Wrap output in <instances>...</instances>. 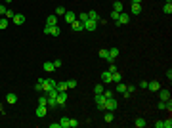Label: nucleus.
<instances>
[{
    "label": "nucleus",
    "mask_w": 172,
    "mask_h": 128,
    "mask_svg": "<svg viewBox=\"0 0 172 128\" xmlns=\"http://www.w3.org/2000/svg\"><path fill=\"white\" fill-rule=\"evenodd\" d=\"M38 82L42 84V92L44 94H48L50 90H55V78H38Z\"/></svg>",
    "instance_id": "1"
},
{
    "label": "nucleus",
    "mask_w": 172,
    "mask_h": 128,
    "mask_svg": "<svg viewBox=\"0 0 172 128\" xmlns=\"http://www.w3.org/2000/svg\"><path fill=\"white\" fill-rule=\"evenodd\" d=\"M117 107H119V101L115 100V98H109V100H105V105H103L105 111H115Z\"/></svg>",
    "instance_id": "2"
},
{
    "label": "nucleus",
    "mask_w": 172,
    "mask_h": 128,
    "mask_svg": "<svg viewBox=\"0 0 172 128\" xmlns=\"http://www.w3.org/2000/svg\"><path fill=\"white\" fill-rule=\"evenodd\" d=\"M67 90H63V92H58V96H55V100H58V105L59 107H63L65 103H67Z\"/></svg>",
    "instance_id": "3"
},
{
    "label": "nucleus",
    "mask_w": 172,
    "mask_h": 128,
    "mask_svg": "<svg viewBox=\"0 0 172 128\" xmlns=\"http://www.w3.org/2000/svg\"><path fill=\"white\" fill-rule=\"evenodd\" d=\"M128 23H130V15L122 12V14L119 15V19L115 21V25H117V27H121V25H128Z\"/></svg>",
    "instance_id": "4"
},
{
    "label": "nucleus",
    "mask_w": 172,
    "mask_h": 128,
    "mask_svg": "<svg viewBox=\"0 0 172 128\" xmlns=\"http://www.w3.org/2000/svg\"><path fill=\"white\" fill-rule=\"evenodd\" d=\"M82 27H84V31H96V29H98V21H94V19H86V21L82 23Z\"/></svg>",
    "instance_id": "5"
},
{
    "label": "nucleus",
    "mask_w": 172,
    "mask_h": 128,
    "mask_svg": "<svg viewBox=\"0 0 172 128\" xmlns=\"http://www.w3.org/2000/svg\"><path fill=\"white\" fill-rule=\"evenodd\" d=\"M94 101H96V105H98V109L105 111V109H103V105H105V96H103V94H96V96H94Z\"/></svg>",
    "instance_id": "6"
},
{
    "label": "nucleus",
    "mask_w": 172,
    "mask_h": 128,
    "mask_svg": "<svg viewBox=\"0 0 172 128\" xmlns=\"http://www.w3.org/2000/svg\"><path fill=\"white\" fill-rule=\"evenodd\" d=\"M113 82V73L111 71H103L101 73V84H111Z\"/></svg>",
    "instance_id": "7"
},
{
    "label": "nucleus",
    "mask_w": 172,
    "mask_h": 128,
    "mask_svg": "<svg viewBox=\"0 0 172 128\" xmlns=\"http://www.w3.org/2000/svg\"><path fill=\"white\" fill-rule=\"evenodd\" d=\"M115 92L122 94V98H128V96H130V94L126 92V84H122V82H117V88H115Z\"/></svg>",
    "instance_id": "8"
},
{
    "label": "nucleus",
    "mask_w": 172,
    "mask_h": 128,
    "mask_svg": "<svg viewBox=\"0 0 172 128\" xmlns=\"http://www.w3.org/2000/svg\"><path fill=\"white\" fill-rule=\"evenodd\" d=\"M46 111H48V105H38V107H36V111H35V115L38 117V119H44Z\"/></svg>",
    "instance_id": "9"
},
{
    "label": "nucleus",
    "mask_w": 172,
    "mask_h": 128,
    "mask_svg": "<svg viewBox=\"0 0 172 128\" xmlns=\"http://www.w3.org/2000/svg\"><path fill=\"white\" fill-rule=\"evenodd\" d=\"M12 23H14V25H23V23H25V15L15 14L14 17H12Z\"/></svg>",
    "instance_id": "10"
},
{
    "label": "nucleus",
    "mask_w": 172,
    "mask_h": 128,
    "mask_svg": "<svg viewBox=\"0 0 172 128\" xmlns=\"http://www.w3.org/2000/svg\"><path fill=\"white\" fill-rule=\"evenodd\" d=\"M159 88H161V82H159V80L147 82V90H151V92H159Z\"/></svg>",
    "instance_id": "11"
},
{
    "label": "nucleus",
    "mask_w": 172,
    "mask_h": 128,
    "mask_svg": "<svg viewBox=\"0 0 172 128\" xmlns=\"http://www.w3.org/2000/svg\"><path fill=\"white\" fill-rule=\"evenodd\" d=\"M55 90H58V92L69 90V88H67V80H58V82H55Z\"/></svg>",
    "instance_id": "12"
},
{
    "label": "nucleus",
    "mask_w": 172,
    "mask_h": 128,
    "mask_svg": "<svg viewBox=\"0 0 172 128\" xmlns=\"http://www.w3.org/2000/svg\"><path fill=\"white\" fill-rule=\"evenodd\" d=\"M69 25H71V29H73V31H84V27H82V23L78 21V19H75V21H73V23H69Z\"/></svg>",
    "instance_id": "13"
},
{
    "label": "nucleus",
    "mask_w": 172,
    "mask_h": 128,
    "mask_svg": "<svg viewBox=\"0 0 172 128\" xmlns=\"http://www.w3.org/2000/svg\"><path fill=\"white\" fill-rule=\"evenodd\" d=\"M63 17H65V21H67V23H73L75 19H77V14H75V12H65Z\"/></svg>",
    "instance_id": "14"
},
{
    "label": "nucleus",
    "mask_w": 172,
    "mask_h": 128,
    "mask_svg": "<svg viewBox=\"0 0 172 128\" xmlns=\"http://www.w3.org/2000/svg\"><path fill=\"white\" fill-rule=\"evenodd\" d=\"M159 92H161V94H159L161 101H166V100H170V92H168V90H161V88H159Z\"/></svg>",
    "instance_id": "15"
},
{
    "label": "nucleus",
    "mask_w": 172,
    "mask_h": 128,
    "mask_svg": "<svg viewBox=\"0 0 172 128\" xmlns=\"http://www.w3.org/2000/svg\"><path fill=\"white\" fill-rule=\"evenodd\" d=\"M113 12H119V14H122V12H124V8H122V2H121V0L113 2Z\"/></svg>",
    "instance_id": "16"
},
{
    "label": "nucleus",
    "mask_w": 172,
    "mask_h": 128,
    "mask_svg": "<svg viewBox=\"0 0 172 128\" xmlns=\"http://www.w3.org/2000/svg\"><path fill=\"white\" fill-rule=\"evenodd\" d=\"M130 14H132V15H140V14H141V6H140V4H132Z\"/></svg>",
    "instance_id": "17"
},
{
    "label": "nucleus",
    "mask_w": 172,
    "mask_h": 128,
    "mask_svg": "<svg viewBox=\"0 0 172 128\" xmlns=\"http://www.w3.org/2000/svg\"><path fill=\"white\" fill-rule=\"evenodd\" d=\"M163 12H164L166 15H170V14H172V0H168L166 4L163 6Z\"/></svg>",
    "instance_id": "18"
},
{
    "label": "nucleus",
    "mask_w": 172,
    "mask_h": 128,
    "mask_svg": "<svg viewBox=\"0 0 172 128\" xmlns=\"http://www.w3.org/2000/svg\"><path fill=\"white\" fill-rule=\"evenodd\" d=\"M46 25H58V15H48L46 17Z\"/></svg>",
    "instance_id": "19"
},
{
    "label": "nucleus",
    "mask_w": 172,
    "mask_h": 128,
    "mask_svg": "<svg viewBox=\"0 0 172 128\" xmlns=\"http://www.w3.org/2000/svg\"><path fill=\"white\" fill-rule=\"evenodd\" d=\"M6 101H8L10 105H14L15 101H17V96H15V94H12V92H10L8 96H6Z\"/></svg>",
    "instance_id": "20"
},
{
    "label": "nucleus",
    "mask_w": 172,
    "mask_h": 128,
    "mask_svg": "<svg viewBox=\"0 0 172 128\" xmlns=\"http://www.w3.org/2000/svg\"><path fill=\"white\" fill-rule=\"evenodd\" d=\"M88 19H94V21H98V25H100V15H98V12H94V10H92V12H88Z\"/></svg>",
    "instance_id": "21"
},
{
    "label": "nucleus",
    "mask_w": 172,
    "mask_h": 128,
    "mask_svg": "<svg viewBox=\"0 0 172 128\" xmlns=\"http://www.w3.org/2000/svg\"><path fill=\"white\" fill-rule=\"evenodd\" d=\"M42 67H44L46 73H52V71H55V67H54V63H52V61H46V63L42 65Z\"/></svg>",
    "instance_id": "22"
},
{
    "label": "nucleus",
    "mask_w": 172,
    "mask_h": 128,
    "mask_svg": "<svg viewBox=\"0 0 172 128\" xmlns=\"http://www.w3.org/2000/svg\"><path fill=\"white\" fill-rule=\"evenodd\" d=\"M59 33H61L59 25H52V33H50V37H59Z\"/></svg>",
    "instance_id": "23"
},
{
    "label": "nucleus",
    "mask_w": 172,
    "mask_h": 128,
    "mask_svg": "<svg viewBox=\"0 0 172 128\" xmlns=\"http://www.w3.org/2000/svg\"><path fill=\"white\" fill-rule=\"evenodd\" d=\"M134 124H136V128H145V126H147L145 119H136V122H134Z\"/></svg>",
    "instance_id": "24"
},
{
    "label": "nucleus",
    "mask_w": 172,
    "mask_h": 128,
    "mask_svg": "<svg viewBox=\"0 0 172 128\" xmlns=\"http://www.w3.org/2000/svg\"><path fill=\"white\" fill-rule=\"evenodd\" d=\"M59 126H61V128H69V117H61V120H59Z\"/></svg>",
    "instance_id": "25"
},
{
    "label": "nucleus",
    "mask_w": 172,
    "mask_h": 128,
    "mask_svg": "<svg viewBox=\"0 0 172 128\" xmlns=\"http://www.w3.org/2000/svg\"><path fill=\"white\" fill-rule=\"evenodd\" d=\"M113 82H115V84H117V82H122V75L119 73V71H115V73H113Z\"/></svg>",
    "instance_id": "26"
},
{
    "label": "nucleus",
    "mask_w": 172,
    "mask_h": 128,
    "mask_svg": "<svg viewBox=\"0 0 172 128\" xmlns=\"http://www.w3.org/2000/svg\"><path fill=\"white\" fill-rule=\"evenodd\" d=\"M38 105H48V96H46V94H42V96L38 98Z\"/></svg>",
    "instance_id": "27"
},
{
    "label": "nucleus",
    "mask_w": 172,
    "mask_h": 128,
    "mask_svg": "<svg viewBox=\"0 0 172 128\" xmlns=\"http://www.w3.org/2000/svg\"><path fill=\"white\" fill-rule=\"evenodd\" d=\"M103 90H105V88H103V84H96V86H94V94H103Z\"/></svg>",
    "instance_id": "28"
},
{
    "label": "nucleus",
    "mask_w": 172,
    "mask_h": 128,
    "mask_svg": "<svg viewBox=\"0 0 172 128\" xmlns=\"http://www.w3.org/2000/svg\"><path fill=\"white\" fill-rule=\"evenodd\" d=\"M113 120H115L113 111H107V113H105V122H113Z\"/></svg>",
    "instance_id": "29"
},
{
    "label": "nucleus",
    "mask_w": 172,
    "mask_h": 128,
    "mask_svg": "<svg viewBox=\"0 0 172 128\" xmlns=\"http://www.w3.org/2000/svg\"><path fill=\"white\" fill-rule=\"evenodd\" d=\"M8 23H10V19H6V17H0V29L4 31V29L8 27Z\"/></svg>",
    "instance_id": "30"
},
{
    "label": "nucleus",
    "mask_w": 172,
    "mask_h": 128,
    "mask_svg": "<svg viewBox=\"0 0 172 128\" xmlns=\"http://www.w3.org/2000/svg\"><path fill=\"white\" fill-rule=\"evenodd\" d=\"M48 107H59L58 100H55V98H48Z\"/></svg>",
    "instance_id": "31"
},
{
    "label": "nucleus",
    "mask_w": 172,
    "mask_h": 128,
    "mask_svg": "<svg viewBox=\"0 0 172 128\" xmlns=\"http://www.w3.org/2000/svg\"><path fill=\"white\" fill-rule=\"evenodd\" d=\"M65 12H67V10H65L63 6H58V8H55V15H65Z\"/></svg>",
    "instance_id": "32"
},
{
    "label": "nucleus",
    "mask_w": 172,
    "mask_h": 128,
    "mask_svg": "<svg viewBox=\"0 0 172 128\" xmlns=\"http://www.w3.org/2000/svg\"><path fill=\"white\" fill-rule=\"evenodd\" d=\"M103 96H105V100H109V98H115V92H111V90H103Z\"/></svg>",
    "instance_id": "33"
},
{
    "label": "nucleus",
    "mask_w": 172,
    "mask_h": 128,
    "mask_svg": "<svg viewBox=\"0 0 172 128\" xmlns=\"http://www.w3.org/2000/svg\"><path fill=\"white\" fill-rule=\"evenodd\" d=\"M78 126V120L77 119H69V128H77Z\"/></svg>",
    "instance_id": "34"
},
{
    "label": "nucleus",
    "mask_w": 172,
    "mask_h": 128,
    "mask_svg": "<svg viewBox=\"0 0 172 128\" xmlns=\"http://www.w3.org/2000/svg\"><path fill=\"white\" fill-rule=\"evenodd\" d=\"M98 55H100L101 60H105V57H107V55H109V52H107V48H103V50H100V54H98Z\"/></svg>",
    "instance_id": "35"
},
{
    "label": "nucleus",
    "mask_w": 172,
    "mask_h": 128,
    "mask_svg": "<svg viewBox=\"0 0 172 128\" xmlns=\"http://www.w3.org/2000/svg\"><path fill=\"white\" fill-rule=\"evenodd\" d=\"M14 15H15V14H14V12H12L10 8H8V10H6V14H4V17H6V19H12Z\"/></svg>",
    "instance_id": "36"
},
{
    "label": "nucleus",
    "mask_w": 172,
    "mask_h": 128,
    "mask_svg": "<svg viewBox=\"0 0 172 128\" xmlns=\"http://www.w3.org/2000/svg\"><path fill=\"white\" fill-rule=\"evenodd\" d=\"M75 86H77V80H73V78H71V80H67V88H69V90L75 88Z\"/></svg>",
    "instance_id": "37"
},
{
    "label": "nucleus",
    "mask_w": 172,
    "mask_h": 128,
    "mask_svg": "<svg viewBox=\"0 0 172 128\" xmlns=\"http://www.w3.org/2000/svg\"><path fill=\"white\" fill-rule=\"evenodd\" d=\"M86 19H88V14H78V21L80 23H84Z\"/></svg>",
    "instance_id": "38"
},
{
    "label": "nucleus",
    "mask_w": 172,
    "mask_h": 128,
    "mask_svg": "<svg viewBox=\"0 0 172 128\" xmlns=\"http://www.w3.org/2000/svg\"><path fill=\"white\" fill-rule=\"evenodd\" d=\"M163 128H172V120H163Z\"/></svg>",
    "instance_id": "39"
},
{
    "label": "nucleus",
    "mask_w": 172,
    "mask_h": 128,
    "mask_svg": "<svg viewBox=\"0 0 172 128\" xmlns=\"http://www.w3.org/2000/svg\"><path fill=\"white\" fill-rule=\"evenodd\" d=\"M107 71H111V73H115V71H119V69H117V65H115V63H109V69H107Z\"/></svg>",
    "instance_id": "40"
},
{
    "label": "nucleus",
    "mask_w": 172,
    "mask_h": 128,
    "mask_svg": "<svg viewBox=\"0 0 172 128\" xmlns=\"http://www.w3.org/2000/svg\"><path fill=\"white\" fill-rule=\"evenodd\" d=\"M119 15H121L119 12H113V10H111V19H115V21H117V19H119Z\"/></svg>",
    "instance_id": "41"
},
{
    "label": "nucleus",
    "mask_w": 172,
    "mask_h": 128,
    "mask_svg": "<svg viewBox=\"0 0 172 128\" xmlns=\"http://www.w3.org/2000/svg\"><path fill=\"white\" fill-rule=\"evenodd\" d=\"M52 63H54V67H55V69L61 67V60H55V61H52Z\"/></svg>",
    "instance_id": "42"
},
{
    "label": "nucleus",
    "mask_w": 172,
    "mask_h": 128,
    "mask_svg": "<svg viewBox=\"0 0 172 128\" xmlns=\"http://www.w3.org/2000/svg\"><path fill=\"white\" fill-rule=\"evenodd\" d=\"M159 109H166V101H159Z\"/></svg>",
    "instance_id": "43"
},
{
    "label": "nucleus",
    "mask_w": 172,
    "mask_h": 128,
    "mask_svg": "<svg viewBox=\"0 0 172 128\" xmlns=\"http://www.w3.org/2000/svg\"><path fill=\"white\" fill-rule=\"evenodd\" d=\"M6 10H8V8H6L4 4H0V15H4V14H6Z\"/></svg>",
    "instance_id": "44"
},
{
    "label": "nucleus",
    "mask_w": 172,
    "mask_h": 128,
    "mask_svg": "<svg viewBox=\"0 0 172 128\" xmlns=\"http://www.w3.org/2000/svg\"><path fill=\"white\" fill-rule=\"evenodd\" d=\"M35 90H36V92H42V84L36 82V84H35Z\"/></svg>",
    "instance_id": "45"
},
{
    "label": "nucleus",
    "mask_w": 172,
    "mask_h": 128,
    "mask_svg": "<svg viewBox=\"0 0 172 128\" xmlns=\"http://www.w3.org/2000/svg\"><path fill=\"white\" fill-rule=\"evenodd\" d=\"M126 92H128V94H132V92H136V86H126Z\"/></svg>",
    "instance_id": "46"
},
{
    "label": "nucleus",
    "mask_w": 172,
    "mask_h": 128,
    "mask_svg": "<svg viewBox=\"0 0 172 128\" xmlns=\"http://www.w3.org/2000/svg\"><path fill=\"white\" fill-rule=\"evenodd\" d=\"M140 88H144V90H145V88H147V82H145V80H141V82H140Z\"/></svg>",
    "instance_id": "47"
},
{
    "label": "nucleus",
    "mask_w": 172,
    "mask_h": 128,
    "mask_svg": "<svg viewBox=\"0 0 172 128\" xmlns=\"http://www.w3.org/2000/svg\"><path fill=\"white\" fill-rule=\"evenodd\" d=\"M50 128H61V126H59V122H52V124H50Z\"/></svg>",
    "instance_id": "48"
},
{
    "label": "nucleus",
    "mask_w": 172,
    "mask_h": 128,
    "mask_svg": "<svg viewBox=\"0 0 172 128\" xmlns=\"http://www.w3.org/2000/svg\"><path fill=\"white\" fill-rule=\"evenodd\" d=\"M141 0H132V4H140Z\"/></svg>",
    "instance_id": "49"
},
{
    "label": "nucleus",
    "mask_w": 172,
    "mask_h": 128,
    "mask_svg": "<svg viewBox=\"0 0 172 128\" xmlns=\"http://www.w3.org/2000/svg\"><path fill=\"white\" fill-rule=\"evenodd\" d=\"M6 2H8V4H10V2H12V0H6Z\"/></svg>",
    "instance_id": "50"
},
{
    "label": "nucleus",
    "mask_w": 172,
    "mask_h": 128,
    "mask_svg": "<svg viewBox=\"0 0 172 128\" xmlns=\"http://www.w3.org/2000/svg\"><path fill=\"white\" fill-rule=\"evenodd\" d=\"M113 2H117V0H113Z\"/></svg>",
    "instance_id": "51"
}]
</instances>
